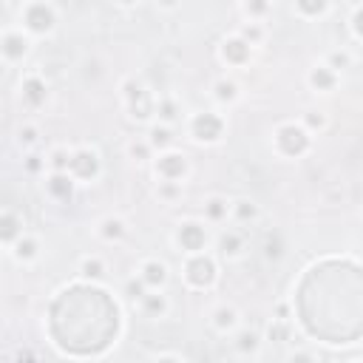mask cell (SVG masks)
<instances>
[{
	"label": "cell",
	"mask_w": 363,
	"mask_h": 363,
	"mask_svg": "<svg viewBox=\"0 0 363 363\" xmlns=\"http://www.w3.org/2000/svg\"><path fill=\"white\" fill-rule=\"evenodd\" d=\"M346 65H349L346 54H332V68H346Z\"/></svg>",
	"instance_id": "obj_26"
},
{
	"label": "cell",
	"mask_w": 363,
	"mask_h": 363,
	"mask_svg": "<svg viewBox=\"0 0 363 363\" xmlns=\"http://www.w3.org/2000/svg\"><path fill=\"white\" fill-rule=\"evenodd\" d=\"M0 51L6 54V57H23L26 54V40L20 34H9L3 40V45H0Z\"/></svg>",
	"instance_id": "obj_8"
},
{
	"label": "cell",
	"mask_w": 363,
	"mask_h": 363,
	"mask_svg": "<svg viewBox=\"0 0 363 363\" xmlns=\"http://www.w3.org/2000/svg\"><path fill=\"white\" fill-rule=\"evenodd\" d=\"M142 273H145L142 275V281L145 284H153V287H156V284L165 281V264H159V261H148Z\"/></svg>",
	"instance_id": "obj_10"
},
{
	"label": "cell",
	"mask_w": 363,
	"mask_h": 363,
	"mask_svg": "<svg viewBox=\"0 0 363 363\" xmlns=\"http://www.w3.org/2000/svg\"><path fill=\"white\" fill-rule=\"evenodd\" d=\"M278 145L287 153H301L307 148V133L301 128H295V125H287V128L278 131Z\"/></svg>",
	"instance_id": "obj_3"
},
{
	"label": "cell",
	"mask_w": 363,
	"mask_h": 363,
	"mask_svg": "<svg viewBox=\"0 0 363 363\" xmlns=\"http://www.w3.org/2000/svg\"><path fill=\"white\" fill-rule=\"evenodd\" d=\"M224 213H227V204H224L222 199H213V202L207 204V216H210V219H222Z\"/></svg>",
	"instance_id": "obj_16"
},
{
	"label": "cell",
	"mask_w": 363,
	"mask_h": 363,
	"mask_svg": "<svg viewBox=\"0 0 363 363\" xmlns=\"http://www.w3.org/2000/svg\"><path fill=\"white\" fill-rule=\"evenodd\" d=\"M142 284H145V281H139V284L131 281V284H128V295H131V298H145V295H142Z\"/></svg>",
	"instance_id": "obj_25"
},
{
	"label": "cell",
	"mask_w": 363,
	"mask_h": 363,
	"mask_svg": "<svg viewBox=\"0 0 363 363\" xmlns=\"http://www.w3.org/2000/svg\"><path fill=\"white\" fill-rule=\"evenodd\" d=\"M219 133H222V119H219V116L202 114V116H196V119H193V136H196V139L213 142Z\"/></svg>",
	"instance_id": "obj_4"
},
{
	"label": "cell",
	"mask_w": 363,
	"mask_h": 363,
	"mask_svg": "<svg viewBox=\"0 0 363 363\" xmlns=\"http://www.w3.org/2000/svg\"><path fill=\"white\" fill-rule=\"evenodd\" d=\"M151 142H153V145H159V148H165V145H170V131H168V128H153V133H151Z\"/></svg>",
	"instance_id": "obj_15"
},
{
	"label": "cell",
	"mask_w": 363,
	"mask_h": 363,
	"mask_svg": "<svg viewBox=\"0 0 363 363\" xmlns=\"http://www.w3.org/2000/svg\"><path fill=\"white\" fill-rule=\"evenodd\" d=\"M239 250H241V239H239V236L224 233V236H222V253H224V256H236Z\"/></svg>",
	"instance_id": "obj_12"
},
{
	"label": "cell",
	"mask_w": 363,
	"mask_h": 363,
	"mask_svg": "<svg viewBox=\"0 0 363 363\" xmlns=\"http://www.w3.org/2000/svg\"><path fill=\"white\" fill-rule=\"evenodd\" d=\"M51 193H57V196H68L71 193V182L62 173H54L51 176Z\"/></svg>",
	"instance_id": "obj_14"
},
{
	"label": "cell",
	"mask_w": 363,
	"mask_h": 363,
	"mask_svg": "<svg viewBox=\"0 0 363 363\" xmlns=\"http://www.w3.org/2000/svg\"><path fill=\"white\" fill-rule=\"evenodd\" d=\"M159 173L165 179H176L185 173V159L176 156V153H168V156H162L159 159Z\"/></svg>",
	"instance_id": "obj_7"
},
{
	"label": "cell",
	"mask_w": 363,
	"mask_h": 363,
	"mask_svg": "<svg viewBox=\"0 0 363 363\" xmlns=\"http://www.w3.org/2000/svg\"><path fill=\"white\" fill-rule=\"evenodd\" d=\"M145 310H151V312H162V310H165V301H162L159 295H148V298H145Z\"/></svg>",
	"instance_id": "obj_22"
},
{
	"label": "cell",
	"mask_w": 363,
	"mask_h": 363,
	"mask_svg": "<svg viewBox=\"0 0 363 363\" xmlns=\"http://www.w3.org/2000/svg\"><path fill=\"white\" fill-rule=\"evenodd\" d=\"M82 273L88 275V278H99V275H102V264H99V261H85V264H82Z\"/></svg>",
	"instance_id": "obj_21"
},
{
	"label": "cell",
	"mask_w": 363,
	"mask_h": 363,
	"mask_svg": "<svg viewBox=\"0 0 363 363\" xmlns=\"http://www.w3.org/2000/svg\"><path fill=\"white\" fill-rule=\"evenodd\" d=\"M247 54H250V45L244 43V40H227V43H224V57H227V60L241 62Z\"/></svg>",
	"instance_id": "obj_9"
},
{
	"label": "cell",
	"mask_w": 363,
	"mask_h": 363,
	"mask_svg": "<svg viewBox=\"0 0 363 363\" xmlns=\"http://www.w3.org/2000/svg\"><path fill=\"white\" fill-rule=\"evenodd\" d=\"M159 363H176V361H170V358H165V361H159Z\"/></svg>",
	"instance_id": "obj_31"
},
{
	"label": "cell",
	"mask_w": 363,
	"mask_h": 363,
	"mask_svg": "<svg viewBox=\"0 0 363 363\" xmlns=\"http://www.w3.org/2000/svg\"><path fill=\"white\" fill-rule=\"evenodd\" d=\"M26 26L31 28V31H48V28L54 26V11L51 6H45V3H31L26 9Z\"/></svg>",
	"instance_id": "obj_1"
},
{
	"label": "cell",
	"mask_w": 363,
	"mask_h": 363,
	"mask_svg": "<svg viewBox=\"0 0 363 363\" xmlns=\"http://www.w3.org/2000/svg\"><path fill=\"white\" fill-rule=\"evenodd\" d=\"M258 37H261V28H256V26H250V28H244V43H256Z\"/></svg>",
	"instance_id": "obj_24"
},
{
	"label": "cell",
	"mask_w": 363,
	"mask_h": 363,
	"mask_svg": "<svg viewBox=\"0 0 363 363\" xmlns=\"http://www.w3.org/2000/svg\"><path fill=\"white\" fill-rule=\"evenodd\" d=\"M179 244L187 250H202L204 244V230L199 224H185L182 230H179Z\"/></svg>",
	"instance_id": "obj_6"
},
{
	"label": "cell",
	"mask_w": 363,
	"mask_h": 363,
	"mask_svg": "<svg viewBox=\"0 0 363 363\" xmlns=\"http://www.w3.org/2000/svg\"><path fill=\"white\" fill-rule=\"evenodd\" d=\"M216 94H219V99H233L236 97V85L233 82H219L216 85Z\"/></svg>",
	"instance_id": "obj_17"
},
{
	"label": "cell",
	"mask_w": 363,
	"mask_h": 363,
	"mask_svg": "<svg viewBox=\"0 0 363 363\" xmlns=\"http://www.w3.org/2000/svg\"><path fill=\"white\" fill-rule=\"evenodd\" d=\"M105 236H119V233H122V224L119 222H105Z\"/></svg>",
	"instance_id": "obj_27"
},
{
	"label": "cell",
	"mask_w": 363,
	"mask_h": 363,
	"mask_svg": "<svg viewBox=\"0 0 363 363\" xmlns=\"http://www.w3.org/2000/svg\"><path fill=\"white\" fill-rule=\"evenodd\" d=\"M162 116H165V119H173V105H170V102H165V108H162Z\"/></svg>",
	"instance_id": "obj_29"
},
{
	"label": "cell",
	"mask_w": 363,
	"mask_h": 363,
	"mask_svg": "<svg viewBox=\"0 0 363 363\" xmlns=\"http://www.w3.org/2000/svg\"><path fill=\"white\" fill-rule=\"evenodd\" d=\"M34 250H37L34 241H17V258H31Z\"/></svg>",
	"instance_id": "obj_19"
},
{
	"label": "cell",
	"mask_w": 363,
	"mask_h": 363,
	"mask_svg": "<svg viewBox=\"0 0 363 363\" xmlns=\"http://www.w3.org/2000/svg\"><path fill=\"white\" fill-rule=\"evenodd\" d=\"M239 213H241V219H253V216H256V210H253V207H247V202H239Z\"/></svg>",
	"instance_id": "obj_28"
},
{
	"label": "cell",
	"mask_w": 363,
	"mask_h": 363,
	"mask_svg": "<svg viewBox=\"0 0 363 363\" xmlns=\"http://www.w3.org/2000/svg\"><path fill=\"white\" fill-rule=\"evenodd\" d=\"M310 82L315 85V88H329L332 85V74H329V68H315L312 71Z\"/></svg>",
	"instance_id": "obj_13"
},
{
	"label": "cell",
	"mask_w": 363,
	"mask_h": 363,
	"mask_svg": "<svg viewBox=\"0 0 363 363\" xmlns=\"http://www.w3.org/2000/svg\"><path fill=\"white\" fill-rule=\"evenodd\" d=\"M290 363H312V358L310 355H293V361Z\"/></svg>",
	"instance_id": "obj_30"
},
{
	"label": "cell",
	"mask_w": 363,
	"mask_h": 363,
	"mask_svg": "<svg viewBox=\"0 0 363 363\" xmlns=\"http://www.w3.org/2000/svg\"><path fill=\"white\" fill-rule=\"evenodd\" d=\"M20 236V222L14 216H0V239L3 241H11Z\"/></svg>",
	"instance_id": "obj_11"
},
{
	"label": "cell",
	"mask_w": 363,
	"mask_h": 363,
	"mask_svg": "<svg viewBox=\"0 0 363 363\" xmlns=\"http://www.w3.org/2000/svg\"><path fill=\"white\" fill-rule=\"evenodd\" d=\"M233 321H236V312L233 310H219L216 312V324H219V327H233Z\"/></svg>",
	"instance_id": "obj_18"
},
{
	"label": "cell",
	"mask_w": 363,
	"mask_h": 363,
	"mask_svg": "<svg viewBox=\"0 0 363 363\" xmlns=\"http://www.w3.org/2000/svg\"><path fill=\"white\" fill-rule=\"evenodd\" d=\"M68 168L77 173L80 179H88L97 173V153H91V151H80V153H74L68 159Z\"/></svg>",
	"instance_id": "obj_5"
},
{
	"label": "cell",
	"mask_w": 363,
	"mask_h": 363,
	"mask_svg": "<svg viewBox=\"0 0 363 363\" xmlns=\"http://www.w3.org/2000/svg\"><path fill=\"white\" fill-rule=\"evenodd\" d=\"M239 346H241V349H256V346H258L256 332H241V335H239Z\"/></svg>",
	"instance_id": "obj_20"
},
{
	"label": "cell",
	"mask_w": 363,
	"mask_h": 363,
	"mask_svg": "<svg viewBox=\"0 0 363 363\" xmlns=\"http://www.w3.org/2000/svg\"><path fill=\"white\" fill-rule=\"evenodd\" d=\"M213 275H216V267H213L210 258L204 256H196L190 258V264H187V281L196 284V287H207L213 281Z\"/></svg>",
	"instance_id": "obj_2"
},
{
	"label": "cell",
	"mask_w": 363,
	"mask_h": 363,
	"mask_svg": "<svg viewBox=\"0 0 363 363\" xmlns=\"http://www.w3.org/2000/svg\"><path fill=\"white\" fill-rule=\"evenodd\" d=\"M51 165L57 170H62V168H68V156H65V151H54V156H51Z\"/></svg>",
	"instance_id": "obj_23"
}]
</instances>
